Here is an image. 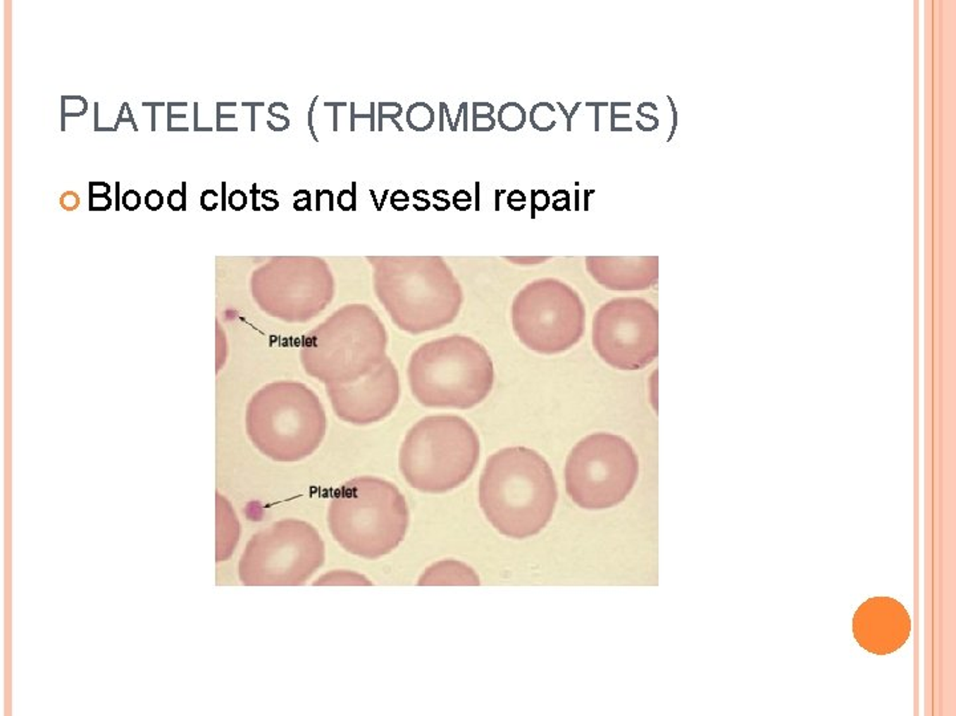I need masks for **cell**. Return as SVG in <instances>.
I'll list each match as a JSON object with an SVG mask.
<instances>
[{
  "label": "cell",
  "instance_id": "1",
  "mask_svg": "<svg viewBox=\"0 0 956 716\" xmlns=\"http://www.w3.org/2000/svg\"><path fill=\"white\" fill-rule=\"evenodd\" d=\"M558 486L547 460L528 447H505L485 462L478 503L485 517L507 537L523 540L550 523Z\"/></svg>",
  "mask_w": 956,
  "mask_h": 716
},
{
  "label": "cell",
  "instance_id": "2",
  "mask_svg": "<svg viewBox=\"0 0 956 716\" xmlns=\"http://www.w3.org/2000/svg\"><path fill=\"white\" fill-rule=\"evenodd\" d=\"M406 381L412 397L426 409L469 410L490 396L496 370L481 342L453 333L411 353Z\"/></svg>",
  "mask_w": 956,
  "mask_h": 716
},
{
  "label": "cell",
  "instance_id": "3",
  "mask_svg": "<svg viewBox=\"0 0 956 716\" xmlns=\"http://www.w3.org/2000/svg\"><path fill=\"white\" fill-rule=\"evenodd\" d=\"M327 523L335 541L348 553L379 560L403 543L409 510L402 491L390 480L357 477L335 489Z\"/></svg>",
  "mask_w": 956,
  "mask_h": 716
},
{
  "label": "cell",
  "instance_id": "4",
  "mask_svg": "<svg viewBox=\"0 0 956 716\" xmlns=\"http://www.w3.org/2000/svg\"><path fill=\"white\" fill-rule=\"evenodd\" d=\"M388 344V330L372 308L348 304L307 336L302 363L325 387L347 385L379 368L390 357Z\"/></svg>",
  "mask_w": 956,
  "mask_h": 716
},
{
  "label": "cell",
  "instance_id": "5",
  "mask_svg": "<svg viewBox=\"0 0 956 716\" xmlns=\"http://www.w3.org/2000/svg\"><path fill=\"white\" fill-rule=\"evenodd\" d=\"M481 444L469 422L454 414L428 415L406 432L399 470L409 487L429 495L459 489L476 471Z\"/></svg>",
  "mask_w": 956,
  "mask_h": 716
},
{
  "label": "cell",
  "instance_id": "6",
  "mask_svg": "<svg viewBox=\"0 0 956 716\" xmlns=\"http://www.w3.org/2000/svg\"><path fill=\"white\" fill-rule=\"evenodd\" d=\"M376 291L395 327L409 336L444 329L462 306L460 285L440 259L388 260Z\"/></svg>",
  "mask_w": 956,
  "mask_h": 716
},
{
  "label": "cell",
  "instance_id": "7",
  "mask_svg": "<svg viewBox=\"0 0 956 716\" xmlns=\"http://www.w3.org/2000/svg\"><path fill=\"white\" fill-rule=\"evenodd\" d=\"M247 432L262 454L278 462H298L314 454L327 432V414L310 387L283 384L254 399Z\"/></svg>",
  "mask_w": 956,
  "mask_h": 716
},
{
  "label": "cell",
  "instance_id": "8",
  "mask_svg": "<svg viewBox=\"0 0 956 716\" xmlns=\"http://www.w3.org/2000/svg\"><path fill=\"white\" fill-rule=\"evenodd\" d=\"M638 477L639 459L634 447L611 432L585 436L566 459V492L583 510L616 507L631 494Z\"/></svg>",
  "mask_w": 956,
  "mask_h": 716
},
{
  "label": "cell",
  "instance_id": "9",
  "mask_svg": "<svg viewBox=\"0 0 956 716\" xmlns=\"http://www.w3.org/2000/svg\"><path fill=\"white\" fill-rule=\"evenodd\" d=\"M510 316L519 341L541 356L569 352L586 332L583 300L570 285L557 279L535 280L521 289Z\"/></svg>",
  "mask_w": 956,
  "mask_h": 716
},
{
  "label": "cell",
  "instance_id": "10",
  "mask_svg": "<svg viewBox=\"0 0 956 716\" xmlns=\"http://www.w3.org/2000/svg\"><path fill=\"white\" fill-rule=\"evenodd\" d=\"M322 536L307 522L280 520L254 534L240 561L247 586H298L324 564Z\"/></svg>",
  "mask_w": 956,
  "mask_h": 716
},
{
  "label": "cell",
  "instance_id": "11",
  "mask_svg": "<svg viewBox=\"0 0 956 716\" xmlns=\"http://www.w3.org/2000/svg\"><path fill=\"white\" fill-rule=\"evenodd\" d=\"M591 344L612 369H645L659 356V312L645 299L618 297L604 303L592 318Z\"/></svg>",
  "mask_w": 956,
  "mask_h": 716
},
{
  "label": "cell",
  "instance_id": "12",
  "mask_svg": "<svg viewBox=\"0 0 956 716\" xmlns=\"http://www.w3.org/2000/svg\"><path fill=\"white\" fill-rule=\"evenodd\" d=\"M335 415L352 426H371L387 420L402 397L397 366L388 357L356 382L325 387Z\"/></svg>",
  "mask_w": 956,
  "mask_h": 716
},
{
  "label": "cell",
  "instance_id": "13",
  "mask_svg": "<svg viewBox=\"0 0 956 716\" xmlns=\"http://www.w3.org/2000/svg\"><path fill=\"white\" fill-rule=\"evenodd\" d=\"M852 632L861 648L887 655L902 648L911 632L910 615L890 597H874L862 603L852 620Z\"/></svg>",
  "mask_w": 956,
  "mask_h": 716
},
{
  "label": "cell",
  "instance_id": "14",
  "mask_svg": "<svg viewBox=\"0 0 956 716\" xmlns=\"http://www.w3.org/2000/svg\"><path fill=\"white\" fill-rule=\"evenodd\" d=\"M588 272L611 291H642L657 282V258H588Z\"/></svg>",
  "mask_w": 956,
  "mask_h": 716
},
{
  "label": "cell",
  "instance_id": "15",
  "mask_svg": "<svg viewBox=\"0 0 956 716\" xmlns=\"http://www.w3.org/2000/svg\"><path fill=\"white\" fill-rule=\"evenodd\" d=\"M418 585H480L477 573L457 560H441L426 569L417 581Z\"/></svg>",
  "mask_w": 956,
  "mask_h": 716
},
{
  "label": "cell",
  "instance_id": "16",
  "mask_svg": "<svg viewBox=\"0 0 956 716\" xmlns=\"http://www.w3.org/2000/svg\"><path fill=\"white\" fill-rule=\"evenodd\" d=\"M499 126L507 132H519L528 120L526 111L517 103H507L501 106L498 112Z\"/></svg>",
  "mask_w": 956,
  "mask_h": 716
},
{
  "label": "cell",
  "instance_id": "17",
  "mask_svg": "<svg viewBox=\"0 0 956 716\" xmlns=\"http://www.w3.org/2000/svg\"><path fill=\"white\" fill-rule=\"evenodd\" d=\"M406 123L416 132L429 130L435 124V111L428 103H414L406 111Z\"/></svg>",
  "mask_w": 956,
  "mask_h": 716
},
{
  "label": "cell",
  "instance_id": "18",
  "mask_svg": "<svg viewBox=\"0 0 956 716\" xmlns=\"http://www.w3.org/2000/svg\"><path fill=\"white\" fill-rule=\"evenodd\" d=\"M554 113L555 109L552 103H540L534 105L530 112L531 126L542 133L550 132L557 125V121L553 120Z\"/></svg>",
  "mask_w": 956,
  "mask_h": 716
},
{
  "label": "cell",
  "instance_id": "19",
  "mask_svg": "<svg viewBox=\"0 0 956 716\" xmlns=\"http://www.w3.org/2000/svg\"><path fill=\"white\" fill-rule=\"evenodd\" d=\"M314 585H371V581L356 572L334 570L325 573Z\"/></svg>",
  "mask_w": 956,
  "mask_h": 716
},
{
  "label": "cell",
  "instance_id": "20",
  "mask_svg": "<svg viewBox=\"0 0 956 716\" xmlns=\"http://www.w3.org/2000/svg\"><path fill=\"white\" fill-rule=\"evenodd\" d=\"M495 106L489 103H473V130L474 132H492L496 126Z\"/></svg>",
  "mask_w": 956,
  "mask_h": 716
},
{
  "label": "cell",
  "instance_id": "21",
  "mask_svg": "<svg viewBox=\"0 0 956 716\" xmlns=\"http://www.w3.org/2000/svg\"><path fill=\"white\" fill-rule=\"evenodd\" d=\"M60 205L67 211H73L80 206V196L75 191H67L60 196Z\"/></svg>",
  "mask_w": 956,
  "mask_h": 716
},
{
  "label": "cell",
  "instance_id": "22",
  "mask_svg": "<svg viewBox=\"0 0 956 716\" xmlns=\"http://www.w3.org/2000/svg\"><path fill=\"white\" fill-rule=\"evenodd\" d=\"M531 195H533V198H531L533 206H535L540 211L546 210L550 205V195L546 190H542V189L541 190H531Z\"/></svg>",
  "mask_w": 956,
  "mask_h": 716
},
{
  "label": "cell",
  "instance_id": "23",
  "mask_svg": "<svg viewBox=\"0 0 956 716\" xmlns=\"http://www.w3.org/2000/svg\"><path fill=\"white\" fill-rule=\"evenodd\" d=\"M507 205L510 206L513 210L519 211L526 206V195L522 193L519 189L513 190L507 196Z\"/></svg>",
  "mask_w": 956,
  "mask_h": 716
},
{
  "label": "cell",
  "instance_id": "24",
  "mask_svg": "<svg viewBox=\"0 0 956 716\" xmlns=\"http://www.w3.org/2000/svg\"><path fill=\"white\" fill-rule=\"evenodd\" d=\"M472 195L468 193L466 190H460L453 196V205L456 206L461 211L469 208L472 205Z\"/></svg>",
  "mask_w": 956,
  "mask_h": 716
},
{
  "label": "cell",
  "instance_id": "25",
  "mask_svg": "<svg viewBox=\"0 0 956 716\" xmlns=\"http://www.w3.org/2000/svg\"><path fill=\"white\" fill-rule=\"evenodd\" d=\"M391 203L396 210L403 211L409 205V195L405 193L404 190H396L395 193L392 194Z\"/></svg>",
  "mask_w": 956,
  "mask_h": 716
},
{
  "label": "cell",
  "instance_id": "26",
  "mask_svg": "<svg viewBox=\"0 0 956 716\" xmlns=\"http://www.w3.org/2000/svg\"><path fill=\"white\" fill-rule=\"evenodd\" d=\"M337 203L343 210H348L349 207L355 208V190H343L339 194Z\"/></svg>",
  "mask_w": 956,
  "mask_h": 716
},
{
  "label": "cell",
  "instance_id": "27",
  "mask_svg": "<svg viewBox=\"0 0 956 716\" xmlns=\"http://www.w3.org/2000/svg\"><path fill=\"white\" fill-rule=\"evenodd\" d=\"M433 198H435V208H437L440 211L447 210L449 207L450 202L448 199V191L447 190L438 189L433 193Z\"/></svg>",
  "mask_w": 956,
  "mask_h": 716
},
{
  "label": "cell",
  "instance_id": "28",
  "mask_svg": "<svg viewBox=\"0 0 956 716\" xmlns=\"http://www.w3.org/2000/svg\"><path fill=\"white\" fill-rule=\"evenodd\" d=\"M229 203H230L232 208L241 210V208H243V207L246 206V203H247V196H246V194L241 191V190H235V191H232V193L230 194V196H229Z\"/></svg>",
  "mask_w": 956,
  "mask_h": 716
},
{
  "label": "cell",
  "instance_id": "29",
  "mask_svg": "<svg viewBox=\"0 0 956 716\" xmlns=\"http://www.w3.org/2000/svg\"><path fill=\"white\" fill-rule=\"evenodd\" d=\"M145 203H147V206H148L149 208H151V210H157V208H160L162 203H163V196H162V194L160 193V191L151 190V191L147 194Z\"/></svg>",
  "mask_w": 956,
  "mask_h": 716
},
{
  "label": "cell",
  "instance_id": "30",
  "mask_svg": "<svg viewBox=\"0 0 956 716\" xmlns=\"http://www.w3.org/2000/svg\"><path fill=\"white\" fill-rule=\"evenodd\" d=\"M139 202H141V199H139V193H136L135 190H129L123 196V203L129 210H136L139 206Z\"/></svg>",
  "mask_w": 956,
  "mask_h": 716
},
{
  "label": "cell",
  "instance_id": "31",
  "mask_svg": "<svg viewBox=\"0 0 956 716\" xmlns=\"http://www.w3.org/2000/svg\"><path fill=\"white\" fill-rule=\"evenodd\" d=\"M424 191H426V190L420 189V190H416L415 193H414V198H415L416 199L415 207L416 208H417V210H420V211H423V210H426V208H428V207L430 206V202H429V199H426V198H423V196H421V195L424 194Z\"/></svg>",
  "mask_w": 956,
  "mask_h": 716
},
{
  "label": "cell",
  "instance_id": "32",
  "mask_svg": "<svg viewBox=\"0 0 956 716\" xmlns=\"http://www.w3.org/2000/svg\"><path fill=\"white\" fill-rule=\"evenodd\" d=\"M184 203V195L180 190H173L169 194V206H172L174 210H178Z\"/></svg>",
  "mask_w": 956,
  "mask_h": 716
},
{
  "label": "cell",
  "instance_id": "33",
  "mask_svg": "<svg viewBox=\"0 0 956 716\" xmlns=\"http://www.w3.org/2000/svg\"><path fill=\"white\" fill-rule=\"evenodd\" d=\"M558 103L559 109L562 111V113L565 114L566 115V121H567V132H571V124H573V117H574V114L576 113V111L579 109V106H581V103H576V105H574V108L571 109V112H570V113H567V111H566V108L565 106H564V103Z\"/></svg>",
  "mask_w": 956,
  "mask_h": 716
},
{
  "label": "cell",
  "instance_id": "34",
  "mask_svg": "<svg viewBox=\"0 0 956 716\" xmlns=\"http://www.w3.org/2000/svg\"><path fill=\"white\" fill-rule=\"evenodd\" d=\"M606 105H607V103H586V106H594V108H595V112H597V115H595V130H597V132L600 130V114H598V112H600V106H606Z\"/></svg>",
  "mask_w": 956,
  "mask_h": 716
},
{
  "label": "cell",
  "instance_id": "35",
  "mask_svg": "<svg viewBox=\"0 0 956 716\" xmlns=\"http://www.w3.org/2000/svg\"><path fill=\"white\" fill-rule=\"evenodd\" d=\"M618 118H630V114L616 115V114H615V109H614V103H611V129L614 127V125H615V120H618Z\"/></svg>",
  "mask_w": 956,
  "mask_h": 716
},
{
  "label": "cell",
  "instance_id": "36",
  "mask_svg": "<svg viewBox=\"0 0 956 716\" xmlns=\"http://www.w3.org/2000/svg\"><path fill=\"white\" fill-rule=\"evenodd\" d=\"M476 193H477V210H478V198H480V182L476 183Z\"/></svg>",
  "mask_w": 956,
  "mask_h": 716
}]
</instances>
